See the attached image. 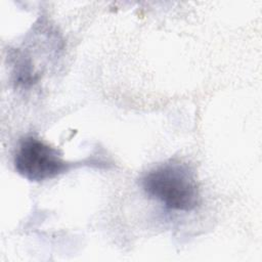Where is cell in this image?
Here are the masks:
<instances>
[{
	"label": "cell",
	"mask_w": 262,
	"mask_h": 262,
	"mask_svg": "<svg viewBox=\"0 0 262 262\" xmlns=\"http://www.w3.org/2000/svg\"><path fill=\"white\" fill-rule=\"evenodd\" d=\"M141 186L149 198L170 210L192 211L201 201L193 171L188 165L176 161L161 164L148 171L141 179Z\"/></svg>",
	"instance_id": "1"
},
{
	"label": "cell",
	"mask_w": 262,
	"mask_h": 262,
	"mask_svg": "<svg viewBox=\"0 0 262 262\" xmlns=\"http://www.w3.org/2000/svg\"><path fill=\"white\" fill-rule=\"evenodd\" d=\"M13 163L16 172L30 181L54 178L71 167L56 148L35 136L20 140Z\"/></svg>",
	"instance_id": "2"
}]
</instances>
